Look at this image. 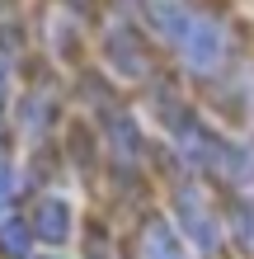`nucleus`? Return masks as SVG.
Returning a JSON list of instances; mask_svg holds the SVG:
<instances>
[{"label":"nucleus","mask_w":254,"mask_h":259,"mask_svg":"<svg viewBox=\"0 0 254 259\" xmlns=\"http://www.w3.org/2000/svg\"><path fill=\"white\" fill-rule=\"evenodd\" d=\"M28 231H33L38 240H47V245H62V240L71 236V203L66 198H38L33 212H28Z\"/></svg>","instance_id":"nucleus-1"},{"label":"nucleus","mask_w":254,"mask_h":259,"mask_svg":"<svg viewBox=\"0 0 254 259\" xmlns=\"http://www.w3.org/2000/svg\"><path fill=\"white\" fill-rule=\"evenodd\" d=\"M141 259H179V245H174V236L165 231V222H146V231H141Z\"/></svg>","instance_id":"nucleus-2"},{"label":"nucleus","mask_w":254,"mask_h":259,"mask_svg":"<svg viewBox=\"0 0 254 259\" xmlns=\"http://www.w3.org/2000/svg\"><path fill=\"white\" fill-rule=\"evenodd\" d=\"M28 250H33L28 222H0V254L5 259H28Z\"/></svg>","instance_id":"nucleus-3"},{"label":"nucleus","mask_w":254,"mask_h":259,"mask_svg":"<svg viewBox=\"0 0 254 259\" xmlns=\"http://www.w3.org/2000/svg\"><path fill=\"white\" fill-rule=\"evenodd\" d=\"M109 57H113V62H127V66H123L127 75H141V71H146V57L137 52L132 33H123V28H113V33H109Z\"/></svg>","instance_id":"nucleus-4"},{"label":"nucleus","mask_w":254,"mask_h":259,"mask_svg":"<svg viewBox=\"0 0 254 259\" xmlns=\"http://www.w3.org/2000/svg\"><path fill=\"white\" fill-rule=\"evenodd\" d=\"M10 203H14V165H10V151L0 146V222H5Z\"/></svg>","instance_id":"nucleus-5"},{"label":"nucleus","mask_w":254,"mask_h":259,"mask_svg":"<svg viewBox=\"0 0 254 259\" xmlns=\"http://www.w3.org/2000/svg\"><path fill=\"white\" fill-rule=\"evenodd\" d=\"M0 109H5V62H0Z\"/></svg>","instance_id":"nucleus-6"},{"label":"nucleus","mask_w":254,"mask_h":259,"mask_svg":"<svg viewBox=\"0 0 254 259\" xmlns=\"http://www.w3.org/2000/svg\"><path fill=\"white\" fill-rule=\"evenodd\" d=\"M42 259H62V254H42Z\"/></svg>","instance_id":"nucleus-7"}]
</instances>
